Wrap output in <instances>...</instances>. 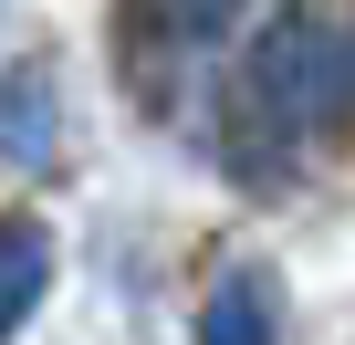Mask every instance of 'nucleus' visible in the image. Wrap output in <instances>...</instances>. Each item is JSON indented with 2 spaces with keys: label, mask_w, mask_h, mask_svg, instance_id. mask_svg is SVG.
Returning <instances> with one entry per match:
<instances>
[{
  "label": "nucleus",
  "mask_w": 355,
  "mask_h": 345,
  "mask_svg": "<svg viewBox=\"0 0 355 345\" xmlns=\"http://www.w3.org/2000/svg\"><path fill=\"white\" fill-rule=\"evenodd\" d=\"M199 335H209V345H261V335H282L272 272H251V262H241V272H230V283H220V293L199 303Z\"/></svg>",
  "instance_id": "5"
},
{
  "label": "nucleus",
  "mask_w": 355,
  "mask_h": 345,
  "mask_svg": "<svg viewBox=\"0 0 355 345\" xmlns=\"http://www.w3.org/2000/svg\"><path fill=\"white\" fill-rule=\"evenodd\" d=\"M251 115H272L282 136H334L355 115V32L324 11H282L251 42Z\"/></svg>",
  "instance_id": "1"
},
{
  "label": "nucleus",
  "mask_w": 355,
  "mask_h": 345,
  "mask_svg": "<svg viewBox=\"0 0 355 345\" xmlns=\"http://www.w3.org/2000/svg\"><path fill=\"white\" fill-rule=\"evenodd\" d=\"M42 293H53V230H42V220H21V210H0V335L32 324V314H42Z\"/></svg>",
  "instance_id": "4"
},
{
  "label": "nucleus",
  "mask_w": 355,
  "mask_h": 345,
  "mask_svg": "<svg viewBox=\"0 0 355 345\" xmlns=\"http://www.w3.org/2000/svg\"><path fill=\"white\" fill-rule=\"evenodd\" d=\"M0 157H11V167H53L63 157V84H53L42 53L32 63H0Z\"/></svg>",
  "instance_id": "2"
},
{
  "label": "nucleus",
  "mask_w": 355,
  "mask_h": 345,
  "mask_svg": "<svg viewBox=\"0 0 355 345\" xmlns=\"http://www.w3.org/2000/svg\"><path fill=\"white\" fill-rule=\"evenodd\" d=\"M115 22H125L146 53H209V42L241 22V0H115Z\"/></svg>",
  "instance_id": "3"
}]
</instances>
